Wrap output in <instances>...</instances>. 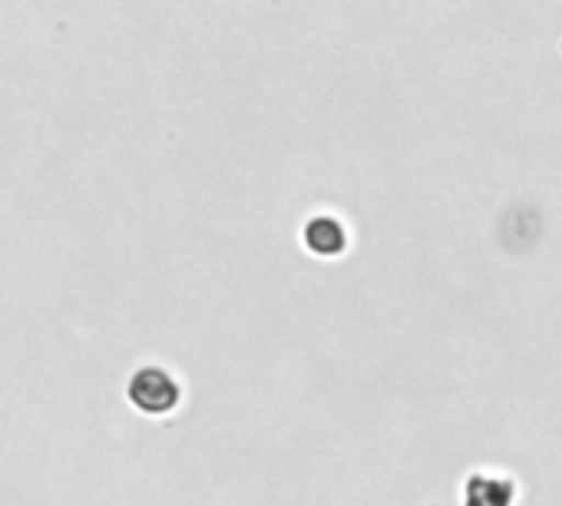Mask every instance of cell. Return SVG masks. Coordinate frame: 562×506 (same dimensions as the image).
I'll return each mask as SVG.
<instances>
[{
  "mask_svg": "<svg viewBox=\"0 0 562 506\" xmlns=\"http://www.w3.org/2000/svg\"><path fill=\"white\" fill-rule=\"evenodd\" d=\"M130 401L143 414L162 417V414H172L179 407L182 387H179V381L166 368L149 364V368H143V371L133 374V381H130Z\"/></svg>",
  "mask_w": 562,
  "mask_h": 506,
  "instance_id": "6da1fadb",
  "label": "cell"
},
{
  "mask_svg": "<svg viewBox=\"0 0 562 506\" xmlns=\"http://www.w3.org/2000/svg\"><path fill=\"white\" fill-rule=\"evenodd\" d=\"M345 241H348L345 225L335 215H312L305 222V245L318 251V256H338Z\"/></svg>",
  "mask_w": 562,
  "mask_h": 506,
  "instance_id": "7a4b0ae2",
  "label": "cell"
},
{
  "mask_svg": "<svg viewBox=\"0 0 562 506\" xmlns=\"http://www.w3.org/2000/svg\"><path fill=\"white\" fill-rule=\"evenodd\" d=\"M506 506L509 503V490L496 480H486V476H476L467 490V506Z\"/></svg>",
  "mask_w": 562,
  "mask_h": 506,
  "instance_id": "3957f363",
  "label": "cell"
}]
</instances>
